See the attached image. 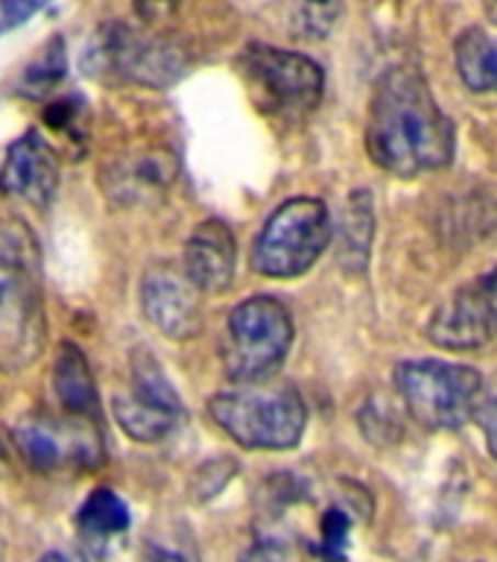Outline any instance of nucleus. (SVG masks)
<instances>
[{
  "label": "nucleus",
  "instance_id": "nucleus-1",
  "mask_svg": "<svg viewBox=\"0 0 497 562\" xmlns=\"http://www.w3.org/2000/svg\"><path fill=\"white\" fill-rule=\"evenodd\" d=\"M366 149L381 170L402 179L451 165L454 126L416 68H393L377 79L369 105Z\"/></svg>",
  "mask_w": 497,
  "mask_h": 562
},
{
  "label": "nucleus",
  "instance_id": "nucleus-2",
  "mask_svg": "<svg viewBox=\"0 0 497 562\" xmlns=\"http://www.w3.org/2000/svg\"><path fill=\"white\" fill-rule=\"evenodd\" d=\"M47 349L42 261L26 223H0V369L24 372Z\"/></svg>",
  "mask_w": 497,
  "mask_h": 562
},
{
  "label": "nucleus",
  "instance_id": "nucleus-3",
  "mask_svg": "<svg viewBox=\"0 0 497 562\" xmlns=\"http://www.w3.org/2000/svg\"><path fill=\"white\" fill-rule=\"evenodd\" d=\"M208 416L228 439L249 451H290L307 428V407L296 386L263 381L211 395Z\"/></svg>",
  "mask_w": 497,
  "mask_h": 562
},
{
  "label": "nucleus",
  "instance_id": "nucleus-4",
  "mask_svg": "<svg viewBox=\"0 0 497 562\" xmlns=\"http://www.w3.org/2000/svg\"><path fill=\"white\" fill-rule=\"evenodd\" d=\"M237 70L258 112L284 123L307 121L325 94V74L310 56L272 44H249Z\"/></svg>",
  "mask_w": 497,
  "mask_h": 562
},
{
  "label": "nucleus",
  "instance_id": "nucleus-5",
  "mask_svg": "<svg viewBox=\"0 0 497 562\" xmlns=\"http://www.w3.org/2000/svg\"><path fill=\"white\" fill-rule=\"evenodd\" d=\"M82 70L94 79H117L144 88H170L188 74V56L176 42L109 21L91 35Z\"/></svg>",
  "mask_w": 497,
  "mask_h": 562
},
{
  "label": "nucleus",
  "instance_id": "nucleus-6",
  "mask_svg": "<svg viewBox=\"0 0 497 562\" xmlns=\"http://www.w3.org/2000/svg\"><path fill=\"white\" fill-rule=\"evenodd\" d=\"M293 316L279 299L249 296L228 314L223 334V372L235 384L270 381L293 346Z\"/></svg>",
  "mask_w": 497,
  "mask_h": 562
},
{
  "label": "nucleus",
  "instance_id": "nucleus-7",
  "mask_svg": "<svg viewBox=\"0 0 497 562\" xmlns=\"http://www.w3.org/2000/svg\"><path fill=\"white\" fill-rule=\"evenodd\" d=\"M331 237V214L323 200L293 196L281 202L255 237V272L267 279H298L323 258Z\"/></svg>",
  "mask_w": 497,
  "mask_h": 562
},
{
  "label": "nucleus",
  "instance_id": "nucleus-8",
  "mask_svg": "<svg viewBox=\"0 0 497 562\" xmlns=\"http://www.w3.org/2000/svg\"><path fill=\"white\" fill-rule=\"evenodd\" d=\"M395 386L413 419L430 430L463 428L483 402L481 372L448 360H404Z\"/></svg>",
  "mask_w": 497,
  "mask_h": 562
},
{
  "label": "nucleus",
  "instance_id": "nucleus-9",
  "mask_svg": "<svg viewBox=\"0 0 497 562\" xmlns=\"http://www.w3.org/2000/svg\"><path fill=\"white\" fill-rule=\"evenodd\" d=\"M112 413L123 434L144 446L161 442L182 425V398L170 384L161 360L149 349L132 351L129 390L114 395Z\"/></svg>",
  "mask_w": 497,
  "mask_h": 562
},
{
  "label": "nucleus",
  "instance_id": "nucleus-10",
  "mask_svg": "<svg viewBox=\"0 0 497 562\" xmlns=\"http://www.w3.org/2000/svg\"><path fill=\"white\" fill-rule=\"evenodd\" d=\"M140 311L170 340H191L202 328L200 290L173 267H149L140 279Z\"/></svg>",
  "mask_w": 497,
  "mask_h": 562
},
{
  "label": "nucleus",
  "instance_id": "nucleus-11",
  "mask_svg": "<svg viewBox=\"0 0 497 562\" xmlns=\"http://www.w3.org/2000/svg\"><path fill=\"white\" fill-rule=\"evenodd\" d=\"M59 158L38 130L12 140L0 167V193L47 211L59 191Z\"/></svg>",
  "mask_w": 497,
  "mask_h": 562
},
{
  "label": "nucleus",
  "instance_id": "nucleus-12",
  "mask_svg": "<svg viewBox=\"0 0 497 562\" xmlns=\"http://www.w3.org/2000/svg\"><path fill=\"white\" fill-rule=\"evenodd\" d=\"M176 173L179 165L167 153H135L105 165L100 170V188L117 209H147L167 200Z\"/></svg>",
  "mask_w": 497,
  "mask_h": 562
},
{
  "label": "nucleus",
  "instance_id": "nucleus-13",
  "mask_svg": "<svg viewBox=\"0 0 497 562\" xmlns=\"http://www.w3.org/2000/svg\"><path fill=\"white\" fill-rule=\"evenodd\" d=\"M184 279L208 296H219L235 284L237 240L235 232L217 217L202 220L184 244Z\"/></svg>",
  "mask_w": 497,
  "mask_h": 562
},
{
  "label": "nucleus",
  "instance_id": "nucleus-14",
  "mask_svg": "<svg viewBox=\"0 0 497 562\" xmlns=\"http://www.w3.org/2000/svg\"><path fill=\"white\" fill-rule=\"evenodd\" d=\"M86 425L91 422H82L79 428L68 430L53 419L33 416L15 425L12 437H15L18 451L35 472H56L65 463H94L100 457L97 437L86 434Z\"/></svg>",
  "mask_w": 497,
  "mask_h": 562
},
{
  "label": "nucleus",
  "instance_id": "nucleus-15",
  "mask_svg": "<svg viewBox=\"0 0 497 562\" xmlns=\"http://www.w3.org/2000/svg\"><path fill=\"white\" fill-rule=\"evenodd\" d=\"M495 334L497 328L492 323L489 307L483 302L477 281L456 290L454 296L433 314V323H430V340L442 349L454 351L483 349Z\"/></svg>",
  "mask_w": 497,
  "mask_h": 562
},
{
  "label": "nucleus",
  "instance_id": "nucleus-16",
  "mask_svg": "<svg viewBox=\"0 0 497 562\" xmlns=\"http://www.w3.org/2000/svg\"><path fill=\"white\" fill-rule=\"evenodd\" d=\"M53 395L70 419L91 422L100 413L97 381L91 375L86 351L77 342L61 340L53 358Z\"/></svg>",
  "mask_w": 497,
  "mask_h": 562
},
{
  "label": "nucleus",
  "instance_id": "nucleus-17",
  "mask_svg": "<svg viewBox=\"0 0 497 562\" xmlns=\"http://www.w3.org/2000/svg\"><path fill=\"white\" fill-rule=\"evenodd\" d=\"M77 530L82 539L94 544H105L123 536L132 525L129 504L109 486H100L88 495L77 509Z\"/></svg>",
  "mask_w": 497,
  "mask_h": 562
},
{
  "label": "nucleus",
  "instance_id": "nucleus-18",
  "mask_svg": "<svg viewBox=\"0 0 497 562\" xmlns=\"http://www.w3.org/2000/svg\"><path fill=\"white\" fill-rule=\"evenodd\" d=\"M456 70L472 91H497V42L483 30H468L456 42Z\"/></svg>",
  "mask_w": 497,
  "mask_h": 562
},
{
  "label": "nucleus",
  "instance_id": "nucleus-19",
  "mask_svg": "<svg viewBox=\"0 0 497 562\" xmlns=\"http://www.w3.org/2000/svg\"><path fill=\"white\" fill-rule=\"evenodd\" d=\"M372 228H375V217H372V196H369V191L351 193L349 205H346V214H342V249H340V261L346 263L351 272L366 267L369 244H372Z\"/></svg>",
  "mask_w": 497,
  "mask_h": 562
},
{
  "label": "nucleus",
  "instance_id": "nucleus-20",
  "mask_svg": "<svg viewBox=\"0 0 497 562\" xmlns=\"http://www.w3.org/2000/svg\"><path fill=\"white\" fill-rule=\"evenodd\" d=\"M65 74H68V53L61 38H53L44 44L38 56H33V61H26L15 91L21 97H47L65 79Z\"/></svg>",
  "mask_w": 497,
  "mask_h": 562
},
{
  "label": "nucleus",
  "instance_id": "nucleus-21",
  "mask_svg": "<svg viewBox=\"0 0 497 562\" xmlns=\"http://www.w3.org/2000/svg\"><path fill=\"white\" fill-rule=\"evenodd\" d=\"M342 15V0H293V33L305 42H319L331 35Z\"/></svg>",
  "mask_w": 497,
  "mask_h": 562
},
{
  "label": "nucleus",
  "instance_id": "nucleus-22",
  "mask_svg": "<svg viewBox=\"0 0 497 562\" xmlns=\"http://www.w3.org/2000/svg\"><path fill=\"white\" fill-rule=\"evenodd\" d=\"M349 533H351L349 513L340 507H331L323 516V525H319L316 553H319L325 562H346V557H349Z\"/></svg>",
  "mask_w": 497,
  "mask_h": 562
},
{
  "label": "nucleus",
  "instance_id": "nucleus-23",
  "mask_svg": "<svg viewBox=\"0 0 497 562\" xmlns=\"http://www.w3.org/2000/svg\"><path fill=\"white\" fill-rule=\"evenodd\" d=\"M144 557L147 562H200L191 536L167 530V536H149L144 542Z\"/></svg>",
  "mask_w": 497,
  "mask_h": 562
},
{
  "label": "nucleus",
  "instance_id": "nucleus-24",
  "mask_svg": "<svg viewBox=\"0 0 497 562\" xmlns=\"http://www.w3.org/2000/svg\"><path fill=\"white\" fill-rule=\"evenodd\" d=\"M240 562H302V548L284 536L263 533L246 548Z\"/></svg>",
  "mask_w": 497,
  "mask_h": 562
},
{
  "label": "nucleus",
  "instance_id": "nucleus-25",
  "mask_svg": "<svg viewBox=\"0 0 497 562\" xmlns=\"http://www.w3.org/2000/svg\"><path fill=\"white\" fill-rule=\"evenodd\" d=\"M47 3L50 0H0V35L30 21Z\"/></svg>",
  "mask_w": 497,
  "mask_h": 562
},
{
  "label": "nucleus",
  "instance_id": "nucleus-26",
  "mask_svg": "<svg viewBox=\"0 0 497 562\" xmlns=\"http://www.w3.org/2000/svg\"><path fill=\"white\" fill-rule=\"evenodd\" d=\"M179 3L182 0H135V15L144 24H161V21L173 15Z\"/></svg>",
  "mask_w": 497,
  "mask_h": 562
},
{
  "label": "nucleus",
  "instance_id": "nucleus-27",
  "mask_svg": "<svg viewBox=\"0 0 497 562\" xmlns=\"http://www.w3.org/2000/svg\"><path fill=\"white\" fill-rule=\"evenodd\" d=\"M477 419H481V428L486 434V442H489V451L495 454L497 460V395L495 398H483L477 413H474Z\"/></svg>",
  "mask_w": 497,
  "mask_h": 562
},
{
  "label": "nucleus",
  "instance_id": "nucleus-28",
  "mask_svg": "<svg viewBox=\"0 0 497 562\" xmlns=\"http://www.w3.org/2000/svg\"><path fill=\"white\" fill-rule=\"evenodd\" d=\"M477 288H481L483 302H486V307H489L492 323H495L497 328V270L489 272L486 279H477Z\"/></svg>",
  "mask_w": 497,
  "mask_h": 562
},
{
  "label": "nucleus",
  "instance_id": "nucleus-29",
  "mask_svg": "<svg viewBox=\"0 0 497 562\" xmlns=\"http://www.w3.org/2000/svg\"><path fill=\"white\" fill-rule=\"evenodd\" d=\"M38 562H86L79 553H70V551H47Z\"/></svg>",
  "mask_w": 497,
  "mask_h": 562
},
{
  "label": "nucleus",
  "instance_id": "nucleus-30",
  "mask_svg": "<svg viewBox=\"0 0 497 562\" xmlns=\"http://www.w3.org/2000/svg\"><path fill=\"white\" fill-rule=\"evenodd\" d=\"M0 562H7V542H3V536H0Z\"/></svg>",
  "mask_w": 497,
  "mask_h": 562
}]
</instances>
